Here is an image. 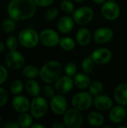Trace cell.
<instances>
[{
  "instance_id": "obj_23",
  "label": "cell",
  "mask_w": 127,
  "mask_h": 128,
  "mask_svg": "<svg viewBox=\"0 0 127 128\" xmlns=\"http://www.w3.org/2000/svg\"><path fill=\"white\" fill-rule=\"evenodd\" d=\"M25 90L27 91V92L32 97L38 96V94L40 92V85H39L38 82H37L34 79H29L25 82Z\"/></svg>"
},
{
  "instance_id": "obj_17",
  "label": "cell",
  "mask_w": 127,
  "mask_h": 128,
  "mask_svg": "<svg viewBox=\"0 0 127 128\" xmlns=\"http://www.w3.org/2000/svg\"><path fill=\"white\" fill-rule=\"evenodd\" d=\"M127 115V110L122 106V105L115 106L110 110L109 118L115 124H119L122 122Z\"/></svg>"
},
{
  "instance_id": "obj_41",
  "label": "cell",
  "mask_w": 127,
  "mask_h": 128,
  "mask_svg": "<svg viewBox=\"0 0 127 128\" xmlns=\"http://www.w3.org/2000/svg\"><path fill=\"white\" fill-rule=\"evenodd\" d=\"M5 46H6V45H5V43H4L3 41L0 40V53L2 52L4 50Z\"/></svg>"
},
{
  "instance_id": "obj_36",
  "label": "cell",
  "mask_w": 127,
  "mask_h": 128,
  "mask_svg": "<svg viewBox=\"0 0 127 128\" xmlns=\"http://www.w3.org/2000/svg\"><path fill=\"white\" fill-rule=\"evenodd\" d=\"M8 101V93L2 87H0V107L4 106Z\"/></svg>"
},
{
  "instance_id": "obj_28",
  "label": "cell",
  "mask_w": 127,
  "mask_h": 128,
  "mask_svg": "<svg viewBox=\"0 0 127 128\" xmlns=\"http://www.w3.org/2000/svg\"><path fill=\"white\" fill-rule=\"evenodd\" d=\"M95 62L92 59L91 57H86L83 59L82 62V70L84 73L89 74L94 69Z\"/></svg>"
},
{
  "instance_id": "obj_32",
  "label": "cell",
  "mask_w": 127,
  "mask_h": 128,
  "mask_svg": "<svg viewBox=\"0 0 127 128\" xmlns=\"http://www.w3.org/2000/svg\"><path fill=\"white\" fill-rule=\"evenodd\" d=\"M58 10L57 8H50L44 14V19L46 21H52L58 15Z\"/></svg>"
},
{
  "instance_id": "obj_12",
  "label": "cell",
  "mask_w": 127,
  "mask_h": 128,
  "mask_svg": "<svg viewBox=\"0 0 127 128\" xmlns=\"http://www.w3.org/2000/svg\"><path fill=\"white\" fill-rule=\"evenodd\" d=\"M49 106L52 112L56 115H63L67 109V101L66 98L61 95H55L51 98Z\"/></svg>"
},
{
  "instance_id": "obj_25",
  "label": "cell",
  "mask_w": 127,
  "mask_h": 128,
  "mask_svg": "<svg viewBox=\"0 0 127 128\" xmlns=\"http://www.w3.org/2000/svg\"><path fill=\"white\" fill-rule=\"evenodd\" d=\"M32 116L27 113V112H23L20 113L17 118V122L19 124L20 128H31L32 123H33V118Z\"/></svg>"
},
{
  "instance_id": "obj_18",
  "label": "cell",
  "mask_w": 127,
  "mask_h": 128,
  "mask_svg": "<svg viewBox=\"0 0 127 128\" xmlns=\"http://www.w3.org/2000/svg\"><path fill=\"white\" fill-rule=\"evenodd\" d=\"M114 98L116 102L122 106L127 105V84L118 85L114 92Z\"/></svg>"
},
{
  "instance_id": "obj_27",
  "label": "cell",
  "mask_w": 127,
  "mask_h": 128,
  "mask_svg": "<svg viewBox=\"0 0 127 128\" xmlns=\"http://www.w3.org/2000/svg\"><path fill=\"white\" fill-rule=\"evenodd\" d=\"M1 29L7 34L13 32L16 29L15 20H13L10 17L5 19L4 20H3L1 23Z\"/></svg>"
},
{
  "instance_id": "obj_39",
  "label": "cell",
  "mask_w": 127,
  "mask_h": 128,
  "mask_svg": "<svg viewBox=\"0 0 127 128\" xmlns=\"http://www.w3.org/2000/svg\"><path fill=\"white\" fill-rule=\"evenodd\" d=\"M3 128H19L20 126L18 124L17 122H13V121H10V122H7L5 124H4L2 125Z\"/></svg>"
},
{
  "instance_id": "obj_14",
  "label": "cell",
  "mask_w": 127,
  "mask_h": 128,
  "mask_svg": "<svg viewBox=\"0 0 127 128\" xmlns=\"http://www.w3.org/2000/svg\"><path fill=\"white\" fill-rule=\"evenodd\" d=\"M11 105L13 110L18 113L27 112L30 110L31 102L24 95L17 94L13 98Z\"/></svg>"
},
{
  "instance_id": "obj_30",
  "label": "cell",
  "mask_w": 127,
  "mask_h": 128,
  "mask_svg": "<svg viewBox=\"0 0 127 128\" xmlns=\"http://www.w3.org/2000/svg\"><path fill=\"white\" fill-rule=\"evenodd\" d=\"M23 88H24V85L22 82L19 80H13L10 85V91L14 95L20 94L23 91Z\"/></svg>"
},
{
  "instance_id": "obj_21",
  "label": "cell",
  "mask_w": 127,
  "mask_h": 128,
  "mask_svg": "<svg viewBox=\"0 0 127 128\" xmlns=\"http://www.w3.org/2000/svg\"><path fill=\"white\" fill-rule=\"evenodd\" d=\"M76 39L80 46H85L88 45L91 40V34L90 31L85 27L80 28L76 32Z\"/></svg>"
},
{
  "instance_id": "obj_48",
  "label": "cell",
  "mask_w": 127,
  "mask_h": 128,
  "mask_svg": "<svg viewBox=\"0 0 127 128\" xmlns=\"http://www.w3.org/2000/svg\"></svg>"
},
{
  "instance_id": "obj_11",
  "label": "cell",
  "mask_w": 127,
  "mask_h": 128,
  "mask_svg": "<svg viewBox=\"0 0 127 128\" xmlns=\"http://www.w3.org/2000/svg\"><path fill=\"white\" fill-rule=\"evenodd\" d=\"M73 86H74L73 80L72 79V77L67 75L60 76L58 79V80L55 82V89L56 92L61 94L69 93L70 92L72 91Z\"/></svg>"
},
{
  "instance_id": "obj_37",
  "label": "cell",
  "mask_w": 127,
  "mask_h": 128,
  "mask_svg": "<svg viewBox=\"0 0 127 128\" xmlns=\"http://www.w3.org/2000/svg\"><path fill=\"white\" fill-rule=\"evenodd\" d=\"M7 78H8L7 69L4 66L0 64V86L4 83L7 80Z\"/></svg>"
},
{
  "instance_id": "obj_26",
  "label": "cell",
  "mask_w": 127,
  "mask_h": 128,
  "mask_svg": "<svg viewBox=\"0 0 127 128\" xmlns=\"http://www.w3.org/2000/svg\"><path fill=\"white\" fill-rule=\"evenodd\" d=\"M60 46L66 51H71L76 46L75 40L70 37H64L61 38L59 42Z\"/></svg>"
},
{
  "instance_id": "obj_29",
  "label": "cell",
  "mask_w": 127,
  "mask_h": 128,
  "mask_svg": "<svg viewBox=\"0 0 127 128\" xmlns=\"http://www.w3.org/2000/svg\"><path fill=\"white\" fill-rule=\"evenodd\" d=\"M88 88H89V92L91 94L92 96H97L102 94L104 89L103 84L100 81H94L91 82Z\"/></svg>"
},
{
  "instance_id": "obj_31",
  "label": "cell",
  "mask_w": 127,
  "mask_h": 128,
  "mask_svg": "<svg viewBox=\"0 0 127 128\" xmlns=\"http://www.w3.org/2000/svg\"><path fill=\"white\" fill-rule=\"evenodd\" d=\"M19 42L18 40V38H16L13 35H10L6 38L5 40V45L6 47L9 50H15L17 49L18 45H19Z\"/></svg>"
},
{
  "instance_id": "obj_10",
  "label": "cell",
  "mask_w": 127,
  "mask_h": 128,
  "mask_svg": "<svg viewBox=\"0 0 127 128\" xmlns=\"http://www.w3.org/2000/svg\"><path fill=\"white\" fill-rule=\"evenodd\" d=\"M101 14L104 18L109 20H115L119 17L121 8L120 6L114 1H107L102 5Z\"/></svg>"
},
{
  "instance_id": "obj_22",
  "label": "cell",
  "mask_w": 127,
  "mask_h": 128,
  "mask_svg": "<svg viewBox=\"0 0 127 128\" xmlns=\"http://www.w3.org/2000/svg\"><path fill=\"white\" fill-rule=\"evenodd\" d=\"M88 124L93 127H101L104 124L105 118L103 116L97 112H91L87 117Z\"/></svg>"
},
{
  "instance_id": "obj_38",
  "label": "cell",
  "mask_w": 127,
  "mask_h": 128,
  "mask_svg": "<svg viewBox=\"0 0 127 128\" xmlns=\"http://www.w3.org/2000/svg\"><path fill=\"white\" fill-rule=\"evenodd\" d=\"M37 6L39 7H49L50 6L54 0H34Z\"/></svg>"
},
{
  "instance_id": "obj_33",
  "label": "cell",
  "mask_w": 127,
  "mask_h": 128,
  "mask_svg": "<svg viewBox=\"0 0 127 128\" xmlns=\"http://www.w3.org/2000/svg\"><path fill=\"white\" fill-rule=\"evenodd\" d=\"M64 72L66 75L73 77L77 73V67L73 62H68L64 67Z\"/></svg>"
},
{
  "instance_id": "obj_13",
  "label": "cell",
  "mask_w": 127,
  "mask_h": 128,
  "mask_svg": "<svg viewBox=\"0 0 127 128\" xmlns=\"http://www.w3.org/2000/svg\"><path fill=\"white\" fill-rule=\"evenodd\" d=\"M91 57L97 64H106L109 63L112 57V53L110 50L104 47L96 49L91 54Z\"/></svg>"
},
{
  "instance_id": "obj_43",
  "label": "cell",
  "mask_w": 127,
  "mask_h": 128,
  "mask_svg": "<svg viewBox=\"0 0 127 128\" xmlns=\"http://www.w3.org/2000/svg\"><path fill=\"white\" fill-rule=\"evenodd\" d=\"M94 3L100 4H103L105 2H106V0H92Z\"/></svg>"
},
{
  "instance_id": "obj_24",
  "label": "cell",
  "mask_w": 127,
  "mask_h": 128,
  "mask_svg": "<svg viewBox=\"0 0 127 128\" xmlns=\"http://www.w3.org/2000/svg\"><path fill=\"white\" fill-rule=\"evenodd\" d=\"M22 76L26 79H34L40 74V70L37 67L28 64L26 66H24L22 69Z\"/></svg>"
},
{
  "instance_id": "obj_5",
  "label": "cell",
  "mask_w": 127,
  "mask_h": 128,
  "mask_svg": "<svg viewBox=\"0 0 127 128\" xmlns=\"http://www.w3.org/2000/svg\"><path fill=\"white\" fill-rule=\"evenodd\" d=\"M94 102V99L90 92H82L76 94L72 98V105L73 108L85 111L91 108Z\"/></svg>"
},
{
  "instance_id": "obj_40",
  "label": "cell",
  "mask_w": 127,
  "mask_h": 128,
  "mask_svg": "<svg viewBox=\"0 0 127 128\" xmlns=\"http://www.w3.org/2000/svg\"><path fill=\"white\" fill-rule=\"evenodd\" d=\"M52 127V128H66V127H65V124H64V122H63V123H61V122H56V123L53 124Z\"/></svg>"
},
{
  "instance_id": "obj_9",
  "label": "cell",
  "mask_w": 127,
  "mask_h": 128,
  "mask_svg": "<svg viewBox=\"0 0 127 128\" xmlns=\"http://www.w3.org/2000/svg\"><path fill=\"white\" fill-rule=\"evenodd\" d=\"M40 42L45 46L53 47L59 44L60 36L57 32L53 29L46 28L40 32Z\"/></svg>"
},
{
  "instance_id": "obj_3",
  "label": "cell",
  "mask_w": 127,
  "mask_h": 128,
  "mask_svg": "<svg viewBox=\"0 0 127 128\" xmlns=\"http://www.w3.org/2000/svg\"><path fill=\"white\" fill-rule=\"evenodd\" d=\"M19 44L25 48H34L40 42L39 34L33 28H24L18 34Z\"/></svg>"
},
{
  "instance_id": "obj_44",
  "label": "cell",
  "mask_w": 127,
  "mask_h": 128,
  "mask_svg": "<svg viewBox=\"0 0 127 128\" xmlns=\"http://www.w3.org/2000/svg\"><path fill=\"white\" fill-rule=\"evenodd\" d=\"M75 2H78V3H82L85 0H74Z\"/></svg>"
},
{
  "instance_id": "obj_47",
  "label": "cell",
  "mask_w": 127,
  "mask_h": 128,
  "mask_svg": "<svg viewBox=\"0 0 127 128\" xmlns=\"http://www.w3.org/2000/svg\"><path fill=\"white\" fill-rule=\"evenodd\" d=\"M104 128H112V126H109V125H106V126H104Z\"/></svg>"
},
{
  "instance_id": "obj_42",
  "label": "cell",
  "mask_w": 127,
  "mask_h": 128,
  "mask_svg": "<svg viewBox=\"0 0 127 128\" xmlns=\"http://www.w3.org/2000/svg\"><path fill=\"white\" fill-rule=\"evenodd\" d=\"M46 127L43 124H31V128H45Z\"/></svg>"
},
{
  "instance_id": "obj_15",
  "label": "cell",
  "mask_w": 127,
  "mask_h": 128,
  "mask_svg": "<svg viewBox=\"0 0 127 128\" xmlns=\"http://www.w3.org/2000/svg\"><path fill=\"white\" fill-rule=\"evenodd\" d=\"M114 36L113 31L108 27H102L95 30L94 33V41L97 44H105L110 41Z\"/></svg>"
},
{
  "instance_id": "obj_4",
  "label": "cell",
  "mask_w": 127,
  "mask_h": 128,
  "mask_svg": "<svg viewBox=\"0 0 127 128\" xmlns=\"http://www.w3.org/2000/svg\"><path fill=\"white\" fill-rule=\"evenodd\" d=\"M49 108L47 100L40 96L34 97L31 102L30 112L33 118L36 119L42 118L47 113Z\"/></svg>"
},
{
  "instance_id": "obj_20",
  "label": "cell",
  "mask_w": 127,
  "mask_h": 128,
  "mask_svg": "<svg viewBox=\"0 0 127 128\" xmlns=\"http://www.w3.org/2000/svg\"><path fill=\"white\" fill-rule=\"evenodd\" d=\"M74 86L79 89H85L91 85V78L85 73L76 74L73 76Z\"/></svg>"
},
{
  "instance_id": "obj_46",
  "label": "cell",
  "mask_w": 127,
  "mask_h": 128,
  "mask_svg": "<svg viewBox=\"0 0 127 128\" xmlns=\"http://www.w3.org/2000/svg\"><path fill=\"white\" fill-rule=\"evenodd\" d=\"M127 126H122V125H121V126H119V127H118V128H127Z\"/></svg>"
},
{
  "instance_id": "obj_34",
  "label": "cell",
  "mask_w": 127,
  "mask_h": 128,
  "mask_svg": "<svg viewBox=\"0 0 127 128\" xmlns=\"http://www.w3.org/2000/svg\"><path fill=\"white\" fill-rule=\"evenodd\" d=\"M61 8L64 12L67 14H71L75 10L74 4L70 0H63L61 3Z\"/></svg>"
},
{
  "instance_id": "obj_6",
  "label": "cell",
  "mask_w": 127,
  "mask_h": 128,
  "mask_svg": "<svg viewBox=\"0 0 127 128\" xmlns=\"http://www.w3.org/2000/svg\"><path fill=\"white\" fill-rule=\"evenodd\" d=\"M63 121L66 128H79L83 124V116L80 110L75 108L70 109L65 112Z\"/></svg>"
},
{
  "instance_id": "obj_19",
  "label": "cell",
  "mask_w": 127,
  "mask_h": 128,
  "mask_svg": "<svg viewBox=\"0 0 127 128\" xmlns=\"http://www.w3.org/2000/svg\"><path fill=\"white\" fill-rule=\"evenodd\" d=\"M58 29L63 34L70 32L74 27V20L68 16H62L58 22Z\"/></svg>"
},
{
  "instance_id": "obj_2",
  "label": "cell",
  "mask_w": 127,
  "mask_h": 128,
  "mask_svg": "<svg viewBox=\"0 0 127 128\" xmlns=\"http://www.w3.org/2000/svg\"><path fill=\"white\" fill-rule=\"evenodd\" d=\"M62 67L58 61H49L45 63L40 69V77L41 80L47 84L55 82L61 76Z\"/></svg>"
},
{
  "instance_id": "obj_7",
  "label": "cell",
  "mask_w": 127,
  "mask_h": 128,
  "mask_svg": "<svg viewBox=\"0 0 127 128\" xmlns=\"http://www.w3.org/2000/svg\"><path fill=\"white\" fill-rule=\"evenodd\" d=\"M7 67L11 70H19L24 67L25 60L23 55L17 50H9L4 58Z\"/></svg>"
},
{
  "instance_id": "obj_8",
  "label": "cell",
  "mask_w": 127,
  "mask_h": 128,
  "mask_svg": "<svg viewBox=\"0 0 127 128\" xmlns=\"http://www.w3.org/2000/svg\"><path fill=\"white\" fill-rule=\"evenodd\" d=\"M94 10L89 7H81L73 11V19L76 23L80 26L88 24L94 18Z\"/></svg>"
},
{
  "instance_id": "obj_35",
  "label": "cell",
  "mask_w": 127,
  "mask_h": 128,
  "mask_svg": "<svg viewBox=\"0 0 127 128\" xmlns=\"http://www.w3.org/2000/svg\"><path fill=\"white\" fill-rule=\"evenodd\" d=\"M55 89L49 85H45L43 88V94L47 98H52L55 95Z\"/></svg>"
},
{
  "instance_id": "obj_16",
  "label": "cell",
  "mask_w": 127,
  "mask_h": 128,
  "mask_svg": "<svg viewBox=\"0 0 127 128\" xmlns=\"http://www.w3.org/2000/svg\"><path fill=\"white\" fill-rule=\"evenodd\" d=\"M93 104L97 110L105 112L110 110L112 108L113 101L109 96L100 94L95 96V98H94Z\"/></svg>"
},
{
  "instance_id": "obj_1",
  "label": "cell",
  "mask_w": 127,
  "mask_h": 128,
  "mask_svg": "<svg viewBox=\"0 0 127 128\" xmlns=\"http://www.w3.org/2000/svg\"><path fill=\"white\" fill-rule=\"evenodd\" d=\"M37 5L34 0H10L7 7V12L15 21L25 20L34 16Z\"/></svg>"
},
{
  "instance_id": "obj_45",
  "label": "cell",
  "mask_w": 127,
  "mask_h": 128,
  "mask_svg": "<svg viewBox=\"0 0 127 128\" xmlns=\"http://www.w3.org/2000/svg\"><path fill=\"white\" fill-rule=\"evenodd\" d=\"M1 122H2V118H1V116L0 115V125L1 124Z\"/></svg>"
}]
</instances>
